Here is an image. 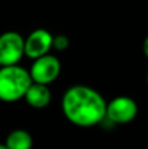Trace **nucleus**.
Here are the masks:
<instances>
[{"label": "nucleus", "instance_id": "10", "mask_svg": "<svg viewBox=\"0 0 148 149\" xmlns=\"http://www.w3.org/2000/svg\"><path fill=\"white\" fill-rule=\"evenodd\" d=\"M143 52L148 59V36L146 37V39H144V42H143Z\"/></svg>", "mask_w": 148, "mask_h": 149}, {"label": "nucleus", "instance_id": "1", "mask_svg": "<svg viewBox=\"0 0 148 149\" xmlns=\"http://www.w3.org/2000/svg\"><path fill=\"white\" fill-rule=\"evenodd\" d=\"M106 101L96 89L73 85L62 97V111L66 119L77 127H93L106 116Z\"/></svg>", "mask_w": 148, "mask_h": 149}, {"label": "nucleus", "instance_id": "9", "mask_svg": "<svg viewBox=\"0 0 148 149\" xmlns=\"http://www.w3.org/2000/svg\"><path fill=\"white\" fill-rule=\"evenodd\" d=\"M70 46V39L64 34H58L52 37V49L57 51H64Z\"/></svg>", "mask_w": 148, "mask_h": 149}, {"label": "nucleus", "instance_id": "12", "mask_svg": "<svg viewBox=\"0 0 148 149\" xmlns=\"http://www.w3.org/2000/svg\"><path fill=\"white\" fill-rule=\"evenodd\" d=\"M147 84H148V73H147Z\"/></svg>", "mask_w": 148, "mask_h": 149}, {"label": "nucleus", "instance_id": "4", "mask_svg": "<svg viewBox=\"0 0 148 149\" xmlns=\"http://www.w3.org/2000/svg\"><path fill=\"white\" fill-rule=\"evenodd\" d=\"M60 70H62V65H60L59 59L51 54H47L38 59H34L29 70V74L33 82L49 86L51 82L58 79Z\"/></svg>", "mask_w": 148, "mask_h": 149}, {"label": "nucleus", "instance_id": "5", "mask_svg": "<svg viewBox=\"0 0 148 149\" xmlns=\"http://www.w3.org/2000/svg\"><path fill=\"white\" fill-rule=\"evenodd\" d=\"M138 115V105L131 97L118 95L106 103V116L115 124L130 123Z\"/></svg>", "mask_w": 148, "mask_h": 149}, {"label": "nucleus", "instance_id": "8", "mask_svg": "<svg viewBox=\"0 0 148 149\" xmlns=\"http://www.w3.org/2000/svg\"><path fill=\"white\" fill-rule=\"evenodd\" d=\"M4 145L7 149H31L33 137L26 130L17 128L8 134Z\"/></svg>", "mask_w": 148, "mask_h": 149}, {"label": "nucleus", "instance_id": "2", "mask_svg": "<svg viewBox=\"0 0 148 149\" xmlns=\"http://www.w3.org/2000/svg\"><path fill=\"white\" fill-rule=\"evenodd\" d=\"M29 71L16 65L0 67V101L17 102L24 98L28 88L31 85Z\"/></svg>", "mask_w": 148, "mask_h": 149}, {"label": "nucleus", "instance_id": "11", "mask_svg": "<svg viewBox=\"0 0 148 149\" xmlns=\"http://www.w3.org/2000/svg\"><path fill=\"white\" fill-rule=\"evenodd\" d=\"M0 149H7V148H5L4 144H0Z\"/></svg>", "mask_w": 148, "mask_h": 149}, {"label": "nucleus", "instance_id": "7", "mask_svg": "<svg viewBox=\"0 0 148 149\" xmlns=\"http://www.w3.org/2000/svg\"><path fill=\"white\" fill-rule=\"evenodd\" d=\"M24 100L31 107L43 109L49 106V103L51 102V92L47 85L31 82V85L28 88L25 95H24Z\"/></svg>", "mask_w": 148, "mask_h": 149}, {"label": "nucleus", "instance_id": "3", "mask_svg": "<svg viewBox=\"0 0 148 149\" xmlns=\"http://www.w3.org/2000/svg\"><path fill=\"white\" fill-rule=\"evenodd\" d=\"M25 38L17 31H5L0 36V67L16 65L25 55Z\"/></svg>", "mask_w": 148, "mask_h": 149}, {"label": "nucleus", "instance_id": "6", "mask_svg": "<svg viewBox=\"0 0 148 149\" xmlns=\"http://www.w3.org/2000/svg\"><path fill=\"white\" fill-rule=\"evenodd\" d=\"M52 34L46 29H36L25 38V55L30 59L45 56L52 50Z\"/></svg>", "mask_w": 148, "mask_h": 149}]
</instances>
